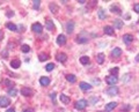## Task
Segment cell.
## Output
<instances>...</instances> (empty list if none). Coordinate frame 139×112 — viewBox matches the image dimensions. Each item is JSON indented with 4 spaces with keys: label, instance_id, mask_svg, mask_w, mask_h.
<instances>
[{
    "label": "cell",
    "instance_id": "cell-1",
    "mask_svg": "<svg viewBox=\"0 0 139 112\" xmlns=\"http://www.w3.org/2000/svg\"><path fill=\"white\" fill-rule=\"evenodd\" d=\"M117 81H118V78L115 76V75H109V76L105 78V82H107L109 86H115V84L117 83Z\"/></svg>",
    "mask_w": 139,
    "mask_h": 112
},
{
    "label": "cell",
    "instance_id": "cell-2",
    "mask_svg": "<svg viewBox=\"0 0 139 112\" xmlns=\"http://www.w3.org/2000/svg\"><path fill=\"white\" fill-rule=\"evenodd\" d=\"M87 104H88V102H87L86 99H80V101H78V102L75 103V109H78V110H84L87 106Z\"/></svg>",
    "mask_w": 139,
    "mask_h": 112
},
{
    "label": "cell",
    "instance_id": "cell-3",
    "mask_svg": "<svg viewBox=\"0 0 139 112\" xmlns=\"http://www.w3.org/2000/svg\"><path fill=\"white\" fill-rule=\"evenodd\" d=\"M107 94L110 95V96H116L118 94V88L116 86H110L107 89Z\"/></svg>",
    "mask_w": 139,
    "mask_h": 112
},
{
    "label": "cell",
    "instance_id": "cell-4",
    "mask_svg": "<svg viewBox=\"0 0 139 112\" xmlns=\"http://www.w3.org/2000/svg\"><path fill=\"white\" fill-rule=\"evenodd\" d=\"M9 104H10V101H9L8 97H5V96L0 97V107H5V106H8Z\"/></svg>",
    "mask_w": 139,
    "mask_h": 112
},
{
    "label": "cell",
    "instance_id": "cell-5",
    "mask_svg": "<svg viewBox=\"0 0 139 112\" xmlns=\"http://www.w3.org/2000/svg\"><path fill=\"white\" fill-rule=\"evenodd\" d=\"M31 30L36 33V34H40V33H42V30H43V27L41 23H34L33 26H31Z\"/></svg>",
    "mask_w": 139,
    "mask_h": 112
},
{
    "label": "cell",
    "instance_id": "cell-6",
    "mask_svg": "<svg viewBox=\"0 0 139 112\" xmlns=\"http://www.w3.org/2000/svg\"><path fill=\"white\" fill-rule=\"evenodd\" d=\"M21 94L23 96H26V97H29V96L33 95V89H30V88H28V87H23V88L21 89Z\"/></svg>",
    "mask_w": 139,
    "mask_h": 112
},
{
    "label": "cell",
    "instance_id": "cell-7",
    "mask_svg": "<svg viewBox=\"0 0 139 112\" xmlns=\"http://www.w3.org/2000/svg\"><path fill=\"white\" fill-rule=\"evenodd\" d=\"M123 41H124V43L125 44H130L132 41H133V36L130 34H126L123 36Z\"/></svg>",
    "mask_w": 139,
    "mask_h": 112
},
{
    "label": "cell",
    "instance_id": "cell-8",
    "mask_svg": "<svg viewBox=\"0 0 139 112\" xmlns=\"http://www.w3.org/2000/svg\"><path fill=\"white\" fill-rule=\"evenodd\" d=\"M80 88H81L84 91H88V90L92 89V86H90L89 83H87V82H80Z\"/></svg>",
    "mask_w": 139,
    "mask_h": 112
},
{
    "label": "cell",
    "instance_id": "cell-9",
    "mask_svg": "<svg viewBox=\"0 0 139 112\" xmlns=\"http://www.w3.org/2000/svg\"><path fill=\"white\" fill-rule=\"evenodd\" d=\"M116 106H117V103H116V102H110L109 104H107V105H105V111L107 112L111 111V110H114Z\"/></svg>",
    "mask_w": 139,
    "mask_h": 112
},
{
    "label": "cell",
    "instance_id": "cell-10",
    "mask_svg": "<svg viewBox=\"0 0 139 112\" xmlns=\"http://www.w3.org/2000/svg\"><path fill=\"white\" fill-rule=\"evenodd\" d=\"M57 60L60 61V62H65V61L67 60V56L65 53H58L57 54Z\"/></svg>",
    "mask_w": 139,
    "mask_h": 112
},
{
    "label": "cell",
    "instance_id": "cell-11",
    "mask_svg": "<svg viewBox=\"0 0 139 112\" xmlns=\"http://www.w3.org/2000/svg\"><path fill=\"white\" fill-rule=\"evenodd\" d=\"M40 83L42 84V86H49V83H50V79L46 78V76H42V78L40 79Z\"/></svg>",
    "mask_w": 139,
    "mask_h": 112
},
{
    "label": "cell",
    "instance_id": "cell-12",
    "mask_svg": "<svg viewBox=\"0 0 139 112\" xmlns=\"http://www.w3.org/2000/svg\"><path fill=\"white\" fill-rule=\"evenodd\" d=\"M57 43L59 44V45H64V44L66 43V37L64 35H59L57 37Z\"/></svg>",
    "mask_w": 139,
    "mask_h": 112
},
{
    "label": "cell",
    "instance_id": "cell-13",
    "mask_svg": "<svg viewBox=\"0 0 139 112\" xmlns=\"http://www.w3.org/2000/svg\"><path fill=\"white\" fill-rule=\"evenodd\" d=\"M73 29H74V23H73L72 21L67 22V23H66V31H67L69 34H71V33L73 31Z\"/></svg>",
    "mask_w": 139,
    "mask_h": 112
},
{
    "label": "cell",
    "instance_id": "cell-14",
    "mask_svg": "<svg viewBox=\"0 0 139 112\" xmlns=\"http://www.w3.org/2000/svg\"><path fill=\"white\" fill-rule=\"evenodd\" d=\"M111 54H113V57H119L122 54V50L119 47H115L113 50V52H111Z\"/></svg>",
    "mask_w": 139,
    "mask_h": 112
},
{
    "label": "cell",
    "instance_id": "cell-15",
    "mask_svg": "<svg viewBox=\"0 0 139 112\" xmlns=\"http://www.w3.org/2000/svg\"><path fill=\"white\" fill-rule=\"evenodd\" d=\"M89 39H88V37H82V36H78L77 37V42L80 44H84V43H87Z\"/></svg>",
    "mask_w": 139,
    "mask_h": 112
},
{
    "label": "cell",
    "instance_id": "cell-16",
    "mask_svg": "<svg viewBox=\"0 0 139 112\" xmlns=\"http://www.w3.org/2000/svg\"><path fill=\"white\" fill-rule=\"evenodd\" d=\"M114 27H115L116 29H122V27H123V21H121V20H115V21H114Z\"/></svg>",
    "mask_w": 139,
    "mask_h": 112
},
{
    "label": "cell",
    "instance_id": "cell-17",
    "mask_svg": "<svg viewBox=\"0 0 139 112\" xmlns=\"http://www.w3.org/2000/svg\"><path fill=\"white\" fill-rule=\"evenodd\" d=\"M96 61H97V64H103V61H104V54L103 53H99L97 54V57H96Z\"/></svg>",
    "mask_w": 139,
    "mask_h": 112
},
{
    "label": "cell",
    "instance_id": "cell-18",
    "mask_svg": "<svg viewBox=\"0 0 139 112\" xmlns=\"http://www.w3.org/2000/svg\"><path fill=\"white\" fill-rule=\"evenodd\" d=\"M20 65H21V61L19 60V59H15V60H13L10 62V66H12L13 68H19Z\"/></svg>",
    "mask_w": 139,
    "mask_h": 112
},
{
    "label": "cell",
    "instance_id": "cell-19",
    "mask_svg": "<svg viewBox=\"0 0 139 112\" xmlns=\"http://www.w3.org/2000/svg\"><path fill=\"white\" fill-rule=\"evenodd\" d=\"M104 33L107 35H114V28L113 27H109V26L104 27Z\"/></svg>",
    "mask_w": 139,
    "mask_h": 112
},
{
    "label": "cell",
    "instance_id": "cell-20",
    "mask_svg": "<svg viewBox=\"0 0 139 112\" xmlns=\"http://www.w3.org/2000/svg\"><path fill=\"white\" fill-rule=\"evenodd\" d=\"M66 80L71 82V83H74L75 81H77V78L73 75V74H69V75H66Z\"/></svg>",
    "mask_w": 139,
    "mask_h": 112
},
{
    "label": "cell",
    "instance_id": "cell-21",
    "mask_svg": "<svg viewBox=\"0 0 139 112\" xmlns=\"http://www.w3.org/2000/svg\"><path fill=\"white\" fill-rule=\"evenodd\" d=\"M60 101L64 104H69L70 103V97H67V96L64 95V94H61L60 95Z\"/></svg>",
    "mask_w": 139,
    "mask_h": 112
},
{
    "label": "cell",
    "instance_id": "cell-22",
    "mask_svg": "<svg viewBox=\"0 0 139 112\" xmlns=\"http://www.w3.org/2000/svg\"><path fill=\"white\" fill-rule=\"evenodd\" d=\"M80 62H81L82 65H87V64H89V58H88L87 56H84V57L80 58Z\"/></svg>",
    "mask_w": 139,
    "mask_h": 112
},
{
    "label": "cell",
    "instance_id": "cell-23",
    "mask_svg": "<svg viewBox=\"0 0 139 112\" xmlns=\"http://www.w3.org/2000/svg\"><path fill=\"white\" fill-rule=\"evenodd\" d=\"M16 94H17V90L15 89V88H9L8 89V95H10V96H16Z\"/></svg>",
    "mask_w": 139,
    "mask_h": 112
},
{
    "label": "cell",
    "instance_id": "cell-24",
    "mask_svg": "<svg viewBox=\"0 0 139 112\" xmlns=\"http://www.w3.org/2000/svg\"><path fill=\"white\" fill-rule=\"evenodd\" d=\"M97 13H99V19H101V20H104V19L107 17V15H105V13H104L103 9H100Z\"/></svg>",
    "mask_w": 139,
    "mask_h": 112
},
{
    "label": "cell",
    "instance_id": "cell-25",
    "mask_svg": "<svg viewBox=\"0 0 139 112\" xmlns=\"http://www.w3.org/2000/svg\"><path fill=\"white\" fill-rule=\"evenodd\" d=\"M110 9H111V12H113V13H117V14H121V13H122L121 9L118 8L117 6H115V5H113V6L110 7Z\"/></svg>",
    "mask_w": 139,
    "mask_h": 112
},
{
    "label": "cell",
    "instance_id": "cell-26",
    "mask_svg": "<svg viewBox=\"0 0 139 112\" xmlns=\"http://www.w3.org/2000/svg\"><path fill=\"white\" fill-rule=\"evenodd\" d=\"M21 51L25 52V53H28V52L30 51V46H29V45H26V44L22 45V46H21Z\"/></svg>",
    "mask_w": 139,
    "mask_h": 112
},
{
    "label": "cell",
    "instance_id": "cell-27",
    "mask_svg": "<svg viewBox=\"0 0 139 112\" xmlns=\"http://www.w3.org/2000/svg\"><path fill=\"white\" fill-rule=\"evenodd\" d=\"M7 28L9 30H12V31H16L17 30V27L15 24H13V23H7Z\"/></svg>",
    "mask_w": 139,
    "mask_h": 112
},
{
    "label": "cell",
    "instance_id": "cell-28",
    "mask_svg": "<svg viewBox=\"0 0 139 112\" xmlns=\"http://www.w3.org/2000/svg\"><path fill=\"white\" fill-rule=\"evenodd\" d=\"M40 5H41V0H35V1H33V7H34V9H38Z\"/></svg>",
    "mask_w": 139,
    "mask_h": 112
},
{
    "label": "cell",
    "instance_id": "cell-29",
    "mask_svg": "<svg viewBox=\"0 0 139 112\" xmlns=\"http://www.w3.org/2000/svg\"><path fill=\"white\" fill-rule=\"evenodd\" d=\"M46 28H48V30H51V29H53L55 28V26H53V22L52 21H46Z\"/></svg>",
    "mask_w": 139,
    "mask_h": 112
},
{
    "label": "cell",
    "instance_id": "cell-30",
    "mask_svg": "<svg viewBox=\"0 0 139 112\" xmlns=\"http://www.w3.org/2000/svg\"><path fill=\"white\" fill-rule=\"evenodd\" d=\"M55 68V64H48V65H46V66H45V69H46V70H48V72H51L52 69Z\"/></svg>",
    "mask_w": 139,
    "mask_h": 112
},
{
    "label": "cell",
    "instance_id": "cell-31",
    "mask_svg": "<svg viewBox=\"0 0 139 112\" xmlns=\"http://www.w3.org/2000/svg\"><path fill=\"white\" fill-rule=\"evenodd\" d=\"M48 58H49V57H48V54H45V53L40 54V60H41V61H45Z\"/></svg>",
    "mask_w": 139,
    "mask_h": 112
},
{
    "label": "cell",
    "instance_id": "cell-32",
    "mask_svg": "<svg viewBox=\"0 0 139 112\" xmlns=\"http://www.w3.org/2000/svg\"><path fill=\"white\" fill-rule=\"evenodd\" d=\"M118 70H119L118 67H115V68L110 69V73H111V75H115V76H116V75H117V73H118Z\"/></svg>",
    "mask_w": 139,
    "mask_h": 112
},
{
    "label": "cell",
    "instance_id": "cell-33",
    "mask_svg": "<svg viewBox=\"0 0 139 112\" xmlns=\"http://www.w3.org/2000/svg\"><path fill=\"white\" fill-rule=\"evenodd\" d=\"M50 9L52 10V13H57V10H58V7H57L55 4H51V5H50Z\"/></svg>",
    "mask_w": 139,
    "mask_h": 112
},
{
    "label": "cell",
    "instance_id": "cell-34",
    "mask_svg": "<svg viewBox=\"0 0 139 112\" xmlns=\"http://www.w3.org/2000/svg\"><path fill=\"white\" fill-rule=\"evenodd\" d=\"M50 97H51V99L53 101V103H56V93H52V94H50Z\"/></svg>",
    "mask_w": 139,
    "mask_h": 112
},
{
    "label": "cell",
    "instance_id": "cell-35",
    "mask_svg": "<svg viewBox=\"0 0 139 112\" xmlns=\"http://www.w3.org/2000/svg\"><path fill=\"white\" fill-rule=\"evenodd\" d=\"M130 79V75L129 74H126V75H124V78H123V82H125V81H128Z\"/></svg>",
    "mask_w": 139,
    "mask_h": 112
},
{
    "label": "cell",
    "instance_id": "cell-36",
    "mask_svg": "<svg viewBox=\"0 0 139 112\" xmlns=\"http://www.w3.org/2000/svg\"><path fill=\"white\" fill-rule=\"evenodd\" d=\"M134 10L139 14V4H136V5H134Z\"/></svg>",
    "mask_w": 139,
    "mask_h": 112
},
{
    "label": "cell",
    "instance_id": "cell-37",
    "mask_svg": "<svg viewBox=\"0 0 139 112\" xmlns=\"http://www.w3.org/2000/svg\"><path fill=\"white\" fill-rule=\"evenodd\" d=\"M122 110H126V111H129V110H130V106H129V105H126V106L124 105V106L122 107Z\"/></svg>",
    "mask_w": 139,
    "mask_h": 112
},
{
    "label": "cell",
    "instance_id": "cell-38",
    "mask_svg": "<svg viewBox=\"0 0 139 112\" xmlns=\"http://www.w3.org/2000/svg\"><path fill=\"white\" fill-rule=\"evenodd\" d=\"M5 84H8V86H12V82L9 80H5Z\"/></svg>",
    "mask_w": 139,
    "mask_h": 112
},
{
    "label": "cell",
    "instance_id": "cell-39",
    "mask_svg": "<svg viewBox=\"0 0 139 112\" xmlns=\"http://www.w3.org/2000/svg\"><path fill=\"white\" fill-rule=\"evenodd\" d=\"M22 112H34V110L33 109H26V110H23Z\"/></svg>",
    "mask_w": 139,
    "mask_h": 112
},
{
    "label": "cell",
    "instance_id": "cell-40",
    "mask_svg": "<svg viewBox=\"0 0 139 112\" xmlns=\"http://www.w3.org/2000/svg\"><path fill=\"white\" fill-rule=\"evenodd\" d=\"M6 112H15V109H14V107H12V109H8V110H7Z\"/></svg>",
    "mask_w": 139,
    "mask_h": 112
},
{
    "label": "cell",
    "instance_id": "cell-41",
    "mask_svg": "<svg viewBox=\"0 0 139 112\" xmlns=\"http://www.w3.org/2000/svg\"><path fill=\"white\" fill-rule=\"evenodd\" d=\"M1 39H2V31L0 30V41H1Z\"/></svg>",
    "mask_w": 139,
    "mask_h": 112
},
{
    "label": "cell",
    "instance_id": "cell-42",
    "mask_svg": "<svg viewBox=\"0 0 139 112\" xmlns=\"http://www.w3.org/2000/svg\"><path fill=\"white\" fill-rule=\"evenodd\" d=\"M79 2H80V4H85L86 1H85V0H79Z\"/></svg>",
    "mask_w": 139,
    "mask_h": 112
},
{
    "label": "cell",
    "instance_id": "cell-43",
    "mask_svg": "<svg viewBox=\"0 0 139 112\" xmlns=\"http://www.w3.org/2000/svg\"><path fill=\"white\" fill-rule=\"evenodd\" d=\"M136 60H137V61H139V54H138V56H137V58H136Z\"/></svg>",
    "mask_w": 139,
    "mask_h": 112
},
{
    "label": "cell",
    "instance_id": "cell-44",
    "mask_svg": "<svg viewBox=\"0 0 139 112\" xmlns=\"http://www.w3.org/2000/svg\"><path fill=\"white\" fill-rule=\"evenodd\" d=\"M138 112H139V106H138Z\"/></svg>",
    "mask_w": 139,
    "mask_h": 112
},
{
    "label": "cell",
    "instance_id": "cell-45",
    "mask_svg": "<svg viewBox=\"0 0 139 112\" xmlns=\"http://www.w3.org/2000/svg\"><path fill=\"white\" fill-rule=\"evenodd\" d=\"M138 22H139V21H138Z\"/></svg>",
    "mask_w": 139,
    "mask_h": 112
}]
</instances>
